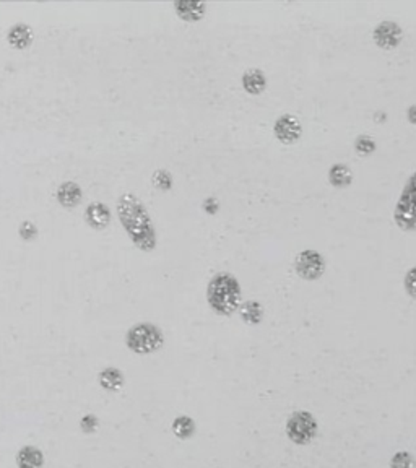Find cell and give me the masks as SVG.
I'll list each match as a JSON object with an SVG mask.
<instances>
[{
  "label": "cell",
  "mask_w": 416,
  "mask_h": 468,
  "mask_svg": "<svg viewBox=\"0 0 416 468\" xmlns=\"http://www.w3.org/2000/svg\"><path fill=\"white\" fill-rule=\"evenodd\" d=\"M117 217L131 241L143 252L156 247V231L150 213L140 199L133 194H122L117 200Z\"/></svg>",
  "instance_id": "obj_1"
},
{
  "label": "cell",
  "mask_w": 416,
  "mask_h": 468,
  "mask_svg": "<svg viewBox=\"0 0 416 468\" xmlns=\"http://www.w3.org/2000/svg\"><path fill=\"white\" fill-rule=\"evenodd\" d=\"M207 301L213 312H217L218 316H233L242 304L241 285L236 276L226 274V271L215 275L208 281Z\"/></svg>",
  "instance_id": "obj_2"
},
{
  "label": "cell",
  "mask_w": 416,
  "mask_h": 468,
  "mask_svg": "<svg viewBox=\"0 0 416 468\" xmlns=\"http://www.w3.org/2000/svg\"><path fill=\"white\" fill-rule=\"evenodd\" d=\"M126 345L137 355H151L165 345V335L155 324L140 322L127 331Z\"/></svg>",
  "instance_id": "obj_3"
},
{
  "label": "cell",
  "mask_w": 416,
  "mask_h": 468,
  "mask_svg": "<svg viewBox=\"0 0 416 468\" xmlns=\"http://www.w3.org/2000/svg\"><path fill=\"white\" fill-rule=\"evenodd\" d=\"M317 419L314 418L313 413L306 412V410L294 412L286 421V436L290 437L291 442L298 444V446H306V444L313 442L317 436Z\"/></svg>",
  "instance_id": "obj_4"
},
{
  "label": "cell",
  "mask_w": 416,
  "mask_h": 468,
  "mask_svg": "<svg viewBox=\"0 0 416 468\" xmlns=\"http://www.w3.org/2000/svg\"><path fill=\"white\" fill-rule=\"evenodd\" d=\"M415 176L411 174L408 183L405 184L403 190H401V195L399 199V202L395 205V212H394V218L397 226L403 231H413L416 226L415 222Z\"/></svg>",
  "instance_id": "obj_5"
},
{
  "label": "cell",
  "mask_w": 416,
  "mask_h": 468,
  "mask_svg": "<svg viewBox=\"0 0 416 468\" xmlns=\"http://www.w3.org/2000/svg\"><path fill=\"white\" fill-rule=\"evenodd\" d=\"M294 271L303 280H319L325 271L324 256L314 249H306L299 252L294 259Z\"/></svg>",
  "instance_id": "obj_6"
},
{
  "label": "cell",
  "mask_w": 416,
  "mask_h": 468,
  "mask_svg": "<svg viewBox=\"0 0 416 468\" xmlns=\"http://www.w3.org/2000/svg\"><path fill=\"white\" fill-rule=\"evenodd\" d=\"M372 40L381 49L384 51H394L395 47L400 46L401 40H403V31L399 23L392 20H384L374 28L372 31Z\"/></svg>",
  "instance_id": "obj_7"
},
{
  "label": "cell",
  "mask_w": 416,
  "mask_h": 468,
  "mask_svg": "<svg viewBox=\"0 0 416 468\" xmlns=\"http://www.w3.org/2000/svg\"><path fill=\"white\" fill-rule=\"evenodd\" d=\"M274 133L278 142L285 143V145H293L303 135V126H301L299 119L293 114H283L275 121Z\"/></svg>",
  "instance_id": "obj_8"
},
{
  "label": "cell",
  "mask_w": 416,
  "mask_h": 468,
  "mask_svg": "<svg viewBox=\"0 0 416 468\" xmlns=\"http://www.w3.org/2000/svg\"><path fill=\"white\" fill-rule=\"evenodd\" d=\"M85 222L97 231H103L111 223V210L103 202L90 203L85 210Z\"/></svg>",
  "instance_id": "obj_9"
},
{
  "label": "cell",
  "mask_w": 416,
  "mask_h": 468,
  "mask_svg": "<svg viewBox=\"0 0 416 468\" xmlns=\"http://www.w3.org/2000/svg\"><path fill=\"white\" fill-rule=\"evenodd\" d=\"M174 10L181 20L197 23L203 20L205 13H207V3L197 2V0H178L174 2Z\"/></svg>",
  "instance_id": "obj_10"
},
{
  "label": "cell",
  "mask_w": 416,
  "mask_h": 468,
  "mask_svg": "<svg viewBox=\"0 0 416 468\" xmlns=\"http://www.w3.org/2000/svg\"><path fill=\"white\" fill-rule=\"evenodd\" d=\"M242 88L247 94H252V97H257V94H262L267 88V76L262 70L259 69H249L242 74L241 78Z\"/></svg>",
  "instance_id": "obj_11"
},
{
  "label": "cell",
  "mask_w": 416,
  "mask_h": 468,
  "mask_svg": "<svg viewBox=\"0 0 416 468\" xmlns=\"http://www.w3.org/2000/svg\"><path fill=\"white\" fill-rule=\"evenodd\" d=\"M81 199H83L81 187L76 183H72V181L62 183L59 189H57V202L64 208H75L76 205H80Z\"/></svg>",
  "instance_id": "obj_12"
},
{
  "label": "cell",
  "mask_w": 416,
  "mask_h": 468,
  "mask_svg": "<svg viewBox=\"0 0 416 468\" xmlns=\"http://www.w3.org/2000/svg\"><path fill=\"white\" fill-rule=\"evenodd\" d=\"M98 382L108 392H119L124 387L126 377H124V372L121 369H117L114 366H108L98 374Z\"/></svg>",
  "instance_id": "obj_13"
},
{
  "label": "cell",
  "mask_w": 416,
  "mask_h": 468,
  "mask_svg": "<svg viewBox=\"0 0 416 468\" xmlns=\"http://www.w3.org/2000/svg\"><path fill=\"white\" fill-rule=\"evenodd\" d=\"M7 41L13 49H26L33 42V31L25 23L13 25L7 33Z\"/></svg>",
  "instance_id": "obj_14"
},
{
  "label": "cell",
  "mask_w": 416,
  "mask_h": 468,
  "mask_svg": "<svg viewBox=\"0 0 416 468\" xmlns=\"http://www.w3.org/2000/svg\"><path fill=\"white\" fill-rule=\"evenodd\" d=\"M328 183L337 189H345L353 183V171L345 163H335L328 169Z\"/></svg>",
  "instance_id": "obj_15"
},
{
  "label": "cell",
  "mask_w": 416,
  "mask_h": 468,
  "mask_svg": "<svg viewBox=\"0 0 416 468\" xmlns=\"http://www.w3.org/2000/svg\"><path fill=\"white\" fill-rule=\"evenodd\" d=\"M17 462L20 468H42V465H44V457H42V452L40 449L28 446L18 452Z\"/></svg>",
  "instance_id": "obj_16"
},
{
  "label": "cell",
  "mask_w": 416,
  "mask_h": 468,
  "mask_svg": "<svg viewBox=\"0 0 416 468\" xmlns=\"http://www.w3.org/2000/svg\"><path fill=\"white\" fill-rule=\"evenodd\" d=\"M238 310L241 314L242 321L251 324V326H257L264 319V308L257 301H247V303L239 306Z\"/></svg>",
  "instance_id": "obj_17"
},
{
  "label": "cell",
  "mask_w": 416,
  "mask_h": 468,
  "mask_svg": "<svg viewBox=\"0 0 416 468\" xmlns=\"http://www.w3.org/2000/svg\"><path fill=\"white\" fill-rule=\"evenodd\" d=\"M173 431L179 439H189L195 434V423L190 417H178L173 421Z\"/></svg>",
  "instance_id": "obj_18"
},
{
  "label": "cell",
  "mask_w": 416,
  "mask_h": 468,
  "mask_svg": "<svg viewBox=\"0 0 416 468\" xmlns=\"http://www.w3.org/2000/svg\"><path fill=\"white\" fill-rule=\"evenodd\" d=\"M353 148L360 156H369L376 151V140L369 135H358L353 143Z\"/></svg>",
  "instance_id": "obj_19"
},
{
  "label": "cell",
  "mask_w": 416,
  "mask_h": 468,
  "mask_svg": "<svg viewBox=\"0 0 416 468\" xmlns=\"http://www.w3.org/2000/svg\"><path fill=\"white\" fill-rule=\"evenodd\" d=\"M151 183L156 189H160L161 192H168V190L173 189V176H171L169 171L158 169L156 173L153 174Z\"/></svg>",
  "instance_id": "obj_20"
},
{
  "label": "cell",
  "mask_w": 416,
  "mask_h": 468,
  "mask_svg": "<svg viewBox=\"0 0 416 468\" xmlns=\"http://www.w3.org/2000/svg\"><path fill=\"white\" fill-rule=\"evenodd\" d=\"M390 468H415L413 456L410 452H397L390 460Z\"/></svg>",
  "instance_id": "obj_21"
},
{
  "label": "cell",
  "mask_w": 416,
  "mask_h": 468,
  "mask_svg": "<svg viewBox=\"0 0 416 468\" xmlns=\"http://www.w3.org/2000/svg\"><path fill=\"white\" fill-rule=\"evenodd\" d=\"M38 234V229L35 224L31 222H23V224L20 226V236L23 237L25 241H33L36 237Z\"/></svg>",
  "instance_id": "obj_22"
},
{
  "label": "cell",
  "mask_w": 416,
  "mask_h": 468,
  "mask_svg": "<svg viewBox=\"0 0 416 468\" xmlns=\"http://www.w3.org/2000/svg\"><path fill=\"white\" fill-rule=\"evenodd\" d=\"M415 269H410L408 274L405 275L403 278V286H405V291L408 293V296L411 299L415 298V285H416V280H415Z\"/></svg>",
  "instance_id": "obj_23"
},
{
  "label": "cell",
  "mask_w": 416,
  "mask_h": 468,
  "mask_svg": "<svg viewBox=\"0 0 416 468\" xmlns=\"http://www.w3.org/2000/svg\"><path fill=\"white\" fill-rule=\"evenodd\" d=\"M203 208H205V212L210 213V215H215L218 212V208H219V205L217 202V199L215 197H210L208 200H205V203H203Z\"/></svg>",
  "instance_id": "obj_24"
},
{
  "label": "cell",
  "mask_w": 416,
  "mask_h": 468,
  "mask_svg": "<svg viewBox=\"0 0 416 468\" xmlns=\"http://www.w3.org/2000/svg\"><path fill=\"white\" fill-rule=\"evenodd\" d=\"M410 122L415 124V106H410Z\"/></svg>",
  "instance_id": "obj_25"
}]
</instances>
